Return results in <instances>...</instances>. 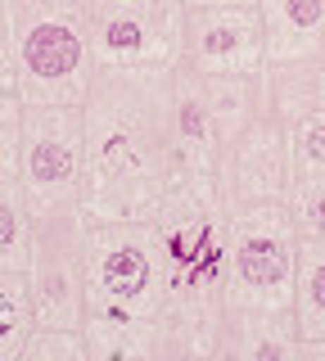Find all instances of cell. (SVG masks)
Returning a JSON list of instances; mask_svg holds the SVG:
<instances>
[{"label":"cell","instance_id":"cell-24","mask_svg":"<svg viewBox=\"0 0 325 361\" xmlns=\"http://www.w3.org/2000/svg\"><path fill=\"white\" fill-rule=\"evenodd\" d=\"M0 73H14V18H9V0H0Z\"/></svg>","mask_w":325,"mask_h":361},{"label":"cell","instance_id":"cell-25","mask_svg":"<svg viewBox=\"0 0 325 361\" xmlns=\"http://www.w3.org/2000/svg\"><path fill=\"white\" fill-rule=\"evenodd\" d=\"M298 361H325V338H302Z\"/></svg>","mask_w":325,"mask_h":361},{"label":"cell","instance_id":"cell-27","mask_svg":"<svg viewBox=\"0 0 325 361\" xmlns=\"http://www.w3.org/2000/svg\"><path fill=\"white\" fill-rule=\"evenodd\" d=\"M317 54H321V59H325V37H321V50H317Z\"/></svg>","mask_w":325,"mask_h":361},{"label":"cell","instance_id":"cell-14","mask_svg":"<svg viewBox=\"0 0 325 361\" xmlns=\"http://www.w3.org/2000/svg\"><path fill=\"white\" fill-rule=\"evenodd\" d=\"M266 95H271V109L285 118V127L307 113H325V59L307 54V59L266 63Z\"/></svg>","mask_w":325,"mask_h":361},{"label":"cell","instance_id":"cell-19","mask_svg":"<svg viewBox=\"0 0 325 361\" xmlns=\"http://www.w3.org/2000/svg\"><path fill=\"white\" fill-rule=\"evenodd\" d=\"M18 361H91V348H86L82 330H68V325H32Z\"/></svg>","mask_w":325,"mask_h":361},{"label":"cell","instance_id":"cell-2","mask_svg":"<svg viewBox=\"0 0 325 361\" xmlns=\"http://www.w3.org/2000/svg\"><path fill=\"white\" fill-rule=\"evenodd\" d=\"M149 221L167 271V302L159 312V361H212L217 325L226 316L231 235L217 180L172 185Z\"/></svg>","mask_w":325,"mask_h":361},{"label":"cell","instance_id":"cell-3","mask_svg":"<svg viewBox=\"0 0 325 361\" xmlns=\"http://www.w3.org/2000/svg\"><path fill=\"white\" fill-rule=\"evenodd\" d=\"M14 77L27 104H86L95 82L86 0H9Z\"/></svg>","mask_w":325,"mask_h":361},{"label":"cell","instance_id":"cell-11","mask_svg":"<svg viewBox=\"0 0 325 361\" xmlns=\"http://www.w3.org/2000/svg\"><path fill=\"white\" fill-rule=\"evenodd\" d=\"M167 145H172V185H208L217 180V118L208 99V77L195 63H172V109H167Z\"/></svg>","mask_w":325,"mask_h":361},{"label":"cell","instance_id":"cell-12","mask_svg":"<svg viewBox=\"0 0 325 361\" xmlns=\"http://www.w3.org/2000/svg\"><path fill=\"white\" fill-rule=\"evenodd\" d=\"M302 334L294 321V307L280 312H240L226 307L217 325L212 361H298Z\"/></svg>","mask_w":325,"mask_h":361},{"label":"cell","instance_id":"cell-8","mask_svg":"<svg viewBox=\"0 0 325 361\" xmlns=\"http://www.w3.org/2000/svg\"><path fill=\"white\" fill-rule=\"evenodd\" d=\"M294 185V158H289V127L266 99L262 109L231 131L217 149V195L221 208L240 212L253 203H285Z\"/></svg>","mask_w":325,"mask_h":361},{"label":"cell","instance_id":"cell-20","mask_svg":"<svg viewBox=\"0 0 325 361\" xmlns=\"http://www.w3.org/2000/svg\"><path fill=\"white\" fill-rule=\"evenodd\" d=\"M285 203L302 240H325V176H294Z\"/></svg>","mask_w":325,"mask_h":361},{"label":"cell","instance_id":"cell-4","mask_svg":"<svg viewBox=\"0 0 325 361\" xmlns=\"http://www.w3.org/2000/svg\"><path fill=\"white\" fill-rule=\"evenodd\" d=\"M167 302V271L154 221H91L86 231V316L154 321Z\"/></svg>","mask_w":325,"mask_h":361},{"label":"cell","instance_id":"cell-5","mask_svg":"<svg viewBox=\"0 0 325 361\" xmlns=\"http://www.w3.org/2000/svg\"><path fill=\"white\" fill-rule=\"evenodd\" d=\"M302 235L289 203H253L231 212L226 235V307L280 312L294 307Z\"/></svg>","mask_w":325,"mask_h":361},{"label":"cell","instance_id":"cell-16","mask_svg":"<svg viewBox=\"0 0 325 361\" xmlns=\"http://www.w3.org/2000/svg\"><path fill=\"white\" fill-rule=\"evenodd\" d=\"M294 321L302 338H325V240H302L298 248Z\"/></svg>","mask_w":325,"mask_h":361},{"label":"cell","instance_id":"cell-21","mask_svg":"<svg viewBox=\"0 0 325 361\" xmlns=\"http://www.w3.org/2000/svg\"><path fill=\"white\" fill-rule=\"evenodd\" d=\"M289 158L294 176H325V113L289 122Z\"/></svg>","mask_w":325,"mask_h":361},{"label":"cell","instance_id":"cell-17","mask_svg":"<svg viewBox=\"0 0 325 361\" xmlns=\"http://www.w3.org/2000/svg\"><path fill=\"white\" fill-rule=\"evenodd\" d=\"M32 325V298H27V276L23 271H0V361H18Z\"/></svg>","mask_w":325,"mask_h":361},{"label":"cell","instance_id":"cell-10","mask_svg":"<svg viewBox=\"0 0 325 361\" xmlns=\"http://www.w3.org/2000/svg\"><path fill=\"white\" fill-rule=\"evenodd\" d=\"M181 59L208 77H240L266 68V27L257 5H190Z\"/></svg>","mask_w":325,"mask_h":361},{"label":"cell","instance_id":"cell-26","mask_svg":"<svg viewBox=\"0 0 325 361\" xmlns=\"http://www.w3.org/2000/svg\"><path fill=\"white\" fill-rule=\"evenodd\" d=\"M190 5H257V0H185V9Z\"/></svg>","mask_w":325,"mask_h":361},{"label":"cell","instance_id":"cell-13","mask_svg":"<svg viewBox=\"0 0 325 361\" xmlns=\"http://www.w3.org/2000/svg\"><path fill=\"white\" fill-rule=\"evenodd\" d=\"M266 27V63L307 59L325 37V0H257Z\"/></svg>","mask_w":325,"mask_h":361},{"label":"cell","instance_id":"cell-9","mask_svg":"<svg viewBox=\"0 0 325 361\" xmlns=\"http://www.w3.org/2000/svg\"><path fill=\"white\" fill-rule=\"evenodd\" d=\"M99 68H172L181 59L185 0H86Z\"/></svg>","mask_w":325,"mask_h":361},{"label":"cell","instance_id":"cell-18","mask_svg":"<svg viewBox=\"0 0 325 361\" xmlns=\"http://www.w3.org/2000/svg\"><path fill=\"white\" fill-rule=\"evenodd\" d=\"M32 203L18 180H0V271H23L27 262Z\"/></svg>","mask_w":325,"mask_h":361},{"label":"cell","instance_id":"cell-6","mask_svg":"<svg viewBox=\"0 0 325 361\" xmlns=\"http://www.w3.org/2000/svg\"><path fill=\"white\" fill-rule=\"evenodd\" d=\"M86 217L82 199L32 208L27 231V298L37 325H68L82 330L86 321Z\"/></svg>","mask_w":325,"mask_h":361},{"label":"cell","instance_id":"cell-22","mask_svg":"<svg viewBox=\"0 0 325 361\" xmlns=\"http://www.w3.org/2000/svg\"><path fill=\"white\" fill-rule=\"evenodd\" d=\"M23 86H18L14 73H0V127H18L23 118Z\"/></svg>","mask_w":325,"mask_h":361},{"label":"cell","instance_id":"cell-1","mask_svg":"<svg viewBox=\"0 0 325 361\" xmlns=\"http://www.w3.org/2000/svg\"><path fill=\"white\" fill-rule=\"evenodd\" d=\"M172 68H95L86 95V190L91 221H145L172 190Z\"/></svg>","mask_w":325,"mask_h":361},{"label":"cell","instance_id":"cell-15","mask_svg":"<svg viewBox=\"0 0 325 361\" xmlns=\"http://www.w3.org/2000/svg\"><path fill=\"white\" fill-rule=\"evenodd\" d=\"M91 361H159V316L154 321H82Z\"/></svg>","mask_w":325,"mask_h":361},{"label":"cell","instance_id":"cell-23","mask_svg":"<svg viewBox=\"0 0 325 361\" xmlns=\"http://www.w3.org/2000/svg\"><path fill=\"white\" fill-rule=\"evenodd\" d=\"M0 180H18V127H0Z\"/></svg>","mask_w":325,"mask_h":361},{"label":"cell","instance_id":"cell-7","mask_svg":"<svg viewBox=\"0 0 325 361\" xmlns=\"http://www.w3.org/2000/svg\"><path fill=\"white\" fill-rule=\"evenodd\" d=\"M18 185L32 208L82 199L86 113L82 104H23L18 118Z\"/></svg>","mask_w":325,"mask_h":361}]
</instances>
